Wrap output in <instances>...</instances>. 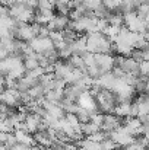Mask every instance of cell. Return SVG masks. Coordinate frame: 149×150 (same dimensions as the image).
<instances>
[{"label": "cell", "instance_id": "13", "mask_svg": "<svg viewBox=\"0 0 149 150\" xmlns=\"http://www.w3.org/2000/svg\"><path fill=\"white\" fill-rule=\"evenodd\" d=\"M138 69H139V76H148V71H149L148 60H143V61L138 63Z\"/></svg>", "mask_w": 149, "mask_h": 150}, {"label": "cell", "instance_id": "14", "mask_svg": "<svg viewBox=\"0 0 149 150\" xmlns=\"http://www.w3.org/2000/svg\"><path fill=\"white\" fill-rule=\"evenodd\" d=\"M18 1H22V0H0V4H3V6H10V4L18 3Z\"/></svg>", "mask_w": 149, "mask_h": 150}, {"label": "cell", "instance_id": "2", "mask_svg": "<svg viewBox=\"0 0 149 150\" xmlns=\"http://www.w3.org/2000/svg\"><path fill=\"white\" fill-rule=\"evenodd\" d=\"M94 60H95V66L98 67L101 74L111 71V69L114 67L111 54H94Z\"/></svg>", "mask_w": 149, "mask_h": 150}, {"label": "cell", "instance_id": "10", "mask_svg": "<svg viewBox=\"0 0 149 150\" xmlns=\"http://www.w3.org/2000/svg\"><path fill=\"white\" fill-rule=\"evenodd\" d=\"M22 64H24V67H25L26 70H34V69L40 67L37 54H35V55H31V57H25V58L22 60Z\"/></svg>", "mask_w": 149, "mask_h": 150}, {"label": "cell", "instance_id": "12", "mask_svg": "<svg viewBox=\"0 0 149 150\" xmlns=\"http://www.w3.org/2000/svg\"><path fill=\"white\" fill-rule=\"evenodd\" d=\"M99 146H101V149L102 150H115L118 146L110 139V137H105L101 143H99Z\"/></svg>", "mask_w": 149, "mask_h": 150}, {"label": "cell", "instance_id": "8", "mask_svg": "<svg viewBox=\"0 0 149 150\" xmlns=\"http://www.w3.org/2000/svg\"><path fill=\"white\" fill-rule=\"evenodd\" d=\"M44 93H46V91H44V88H43L40 83L35 85V86H32V88H29V91H28V95L31 96L32 100L43 99V98H44Z\"/></svg>", "mask_w": 149, "mask_h": 150}, {"label": "cell", "instance_id": "3", "mask_svg": "<svg viewBox=\"0 0 149 150\" xmlns=\"http://www.w3.org/2000/svg\"><path fill=\"white\" fill-rule=\"evenodd\" d=\"M69 16H64V15H53L51 16V19L48 21V23L46 25L47 28H48V31H58V32H61V31H64L66 28H67V25H69Z\"/></svg>", "mask_w": 149, "mask_h": 150}, {"label": "cell", "instance_id": "6", "mask_svg": "<svg viewBox=\"0 0 149 150\" xmlns=\"http://www.w3.org/2000/svg\"><path fill=\"white\" fill-rule=\"evenodd\" d=\"M32 137H34V140H35V143H37L38 147H46L47 149V147H50V144L54 142L48 136L47 131H35Z\"/></svg>", "mask_w": 149, "mask_h": 150}, {"label": "cell", "instance_id": "7", "mask_svg": "<svg viewBox=\"0 0 149 150\" xmlns=\"http://www.w3.org/2000/svg\"><path fill=\"white\" fill-rule=\"evenodd\" d=\"M72 69H76V70H83L85 69V63H83V58L82 55H78V54H72L67 60H66Z\"/></svg>", "mask_w": 149, "mask_h": 150}, {"label": "cell", "instance_id": "11", "mask_svg": "<svg viewBox=\"0 0 149 150\" xmlns=\"http://www.w3.org/2000/svg\"><path fill=\"white\" fill-rule=\"evenodd\" d=\"M76 117H78V120H79L81 124H85V122H89L91 121V112L86 111V109H83V108H81V106H79V109L76 112Z\"/></svg>", "mask_w": 149, "mask_h": 150}, {"label": "cell", "instance_id": "4", "mask_svg": "<svg viewBox=\"0 0 149 150\" xmlns=\"http://www.w3.org/2000/svg\"><path fill=\"white\" fill-rule=\"evenodd\" d=\"M76 103H78L81 108H83V109H86V111H89V112H95V111H98L95 98H94L89 92H83V93L78 98Z\"/></svg>", "mask_w": 149, "mask_h": 150}, {"label": "cell", "instance_id": "1", "mask_svg": "<svg viewBox=\"0 0 149 150\" xmlns=\"http://www.w3.org/2000/svg\"><path fill=\"white\" fill-rule=\"evenodd\" d=\"M28 44L31 45V48L35 51L37 54H44L46 51L54 48L53 47V42H51V40H50L48 37H35Z\"/></svg>", "mask_w": 149, "mask_h": 150}, {"label": "cell", "instance_id": "9", "mask_svg": "<svg viewBox=\"0 0 149 150\" xmlns=\"http://www.w3.org/2000/svg\"><path fill=\"white\" fill-rule=\"evenodd\" d=\"M44 99L51 103H58L63 99V91H47L44 93Z\"/></svg>", "mask_w": 149, "mask_h": 150}, {"label": "cell", "instance_id": "5", "mask_svg": "<svg viewBox=\"0 0 149 150\" xmlns=\"http://www.w3.org/2000/svg\"><path fill=\"white\" fill-rule=\"evenodd\" d=\"M43 118L40 117V115H37V114H34V112H29V114H26V117H25V125H26V128H28V133L29 134H32V133H35L37 131V127H38V124H40V121H41Z\"/></svg>", "mask_w": 149, "mask_h": 150}]
</instances>
